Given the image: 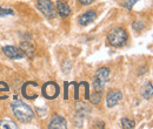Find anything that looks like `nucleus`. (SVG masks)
<instances>
[{
	"instance_id": "nucleus-1",
	"label": "nucleus",
	"mask_w": 153,
	"mask_h": 129,
	"mask_svg": "<svg viewBox=\"0 0 153 129\" xmlns=\"http://www.w3.org/2000/svg\"><path fill=\"white\" fill-rule=\"evenodd\" d=\"M11 107H12L13 114L16 115V117L19 120L20 122L27 123V122H30V121L33 120L34 113H33V111L27 105H25L24 102H21V101H14V102L11 103Z\"/></svg>"
},
{
	"instance_id": "nucleus-2",
	"label": "nucleus",
	"mask_w": 153,
	"mask_h": 129,
	"mask_svg": "<svg viewBox=\"0 0 153 129\" xmlns=\"http://www.w3.org/2000/svg\"><path fill=\"white\" fill-rule=\"evenodd\" d=\"M107 40L111 46L113 47H123L127 42V33L121 27H115L111 29V32L107 35Z\"/></svg>"
},
{
	"instance_id": "nucleus-3",
	"label": "nucleus",
	"mask_w": 153,
	"mask_h": 129,
	"mask_svg": "<svg viewBox=\"0 0 153 129\" xmlns=\"http://www.w3.org/2000/svg\"><path fill=\"white\" fill-rule=\"evenodd\" d=\"M110 69L107 67H102L100 68L98 72L96 73V76H94V81H93V87L97 92H101L106 85V82L108 81L110 79Z\"/></svg>"
},
{
	"instance_id": "nucleus-4",
	"label": "nucleus",
	"mask_w": 153,
	"mask_h": 129,
	"mask_svg": "<svg viewBox=\"0 0 153 129\" xmlns=\"http://www.w3.org/2000/svg\"><path fill=\"white\" fill-rule=\"evenodd\" d=\"M37 7L47 19L56 18V8L51 0H37Z\"/></svg>"
},
{
	"instance_id": "nucleus-5",
	"label": "nucleus",
	"mask_w": 153,
	"mask_h": 129,
	"mask_svg": "<svg viewBox=\"0 0 153 129\" xmlns=\"http://www.w3.org/2000/svg\"><path fill=\"white\" fill-rule=\"evenodd\" d=\"M59 92H60L59 91V86H58L56 82H52V81L46 82L44 85V87H42V95L46 99H48V100L56 99L58 95H59Z\"/></svg>"
},
{
	"instance_id": "nucleus-6",
	"label": "nucleus",
	"mask_w": 153,
	"mask_h": 129,
	"mask_svg": "<svg viewBox=\"0 0 153 129\" xmlns=\"http://www.w3.org/2000/svg\"><path fill=\"white\" fill-rule=\"evenodd\" d=\"M2 52H4V54L7 57H10L12 60H19V59H22L25 56L24 52L20 48L14 47V46H6V47H4Z\"/></svg>"
},
{
	"instance_id": "nucleus-7",
	"label": "nucleus",
	"mask_w": 153,
	"mask_h": 129,
	"mask_svg": "<svg viewBox=\"0 0 153 129\" xmlns=\"http://www.w3.org/2000/svg\"><path fill=\"white\" fill-rule=\"evenodd\" d=\"M48 128L50 129H66L67 128V122L66 120L60 116V115H54L51 121H50V125H48Z\"/></svg>"
},
{
	"instance_id": "nucleus-8",
	"label": "nucleus",
	"mask_w": 153,
	"mask_h": 129,
	"mask_svg": "<svg viewBox=\"0 0 153 129\" xmlns=\"http://www.w3.org/2000/svg\"><path fill=\"white\" fill-rule=\"evenodd\" d=\"M121 97H123V94H121L120 91H111V92L108 93V95H107V99H106L107 107L112 108V107L117 106L119 103V101L121 100Z\"/></svg>"
},
{
	"instance_id": "nucleus-9",
	"label": "nucleus",
	"mask_w": 153,
	"mask_h": 129,
	"mask_svg": "<svg viewBox=\"0 0 153 129\" xmlns=\"http://www.w3.org/2000/svg\"><path fill=\"white\" fill-rule=\"evenodd\" d=\"M96 19H97V13L94 11H87V12L84 13L81 17H79L78 22H79V25H81V26H87L88 24L93 22Z\"/></svg>"
},
{
	"instance_id": "nucleus-10",
	"label": "nucleus",
	"mask_w": 153,
	"mask_h": 129,
	"mask_svg": "<svg viewBox=\"0 0 153 129\" xmlns=\"http://www.w3.org/2000/svg\"><path fill=\"white\" fill-rule=\"evenodd\" d=\"M57 13L61 17V18H66V17L70 15V13H71V8H70V6H68L65 1L59 0V1L57 2Z\"/></svg>"
},
{
	"instance_id": "nucleus-11",
	"label": "nucleus",
	"mask_w": 153,
	"mask_h": 129,
	"mask_svg": "<svg viewBox=\"0 0 153 129\" xmlns=\"http://www.w3.org/2000/svg\"><path fill=\"white\" fill-rule=\"evenodd\" d=\"M21 51L24 52V54H27L30 57H32L33 54H34V47L31 43L26 42V41L21 43Z\"/></svg>"
},
{
	"instance_id": "nucleus-12",
	"label": "nucleus",
	"mask_w": 153,
	"mask_h": 129,
	"mask_svg": "<svg viewBox=\"0 0 153 129\" xmlns=\"http://www.w3.org/2000/svg\"><path fill=\"white\" fill-rule=\"evenodd\" d=\"M17 126L11 120H2L0 121V129H16Z\"/></svg>"
},
{
	"instance_id": "nucleus-13",
	"label": "nucleus",
	"mask_w": 153,
	"mask_h": 129,
	"mask_svg": "<svg viewBox=\"0 0 153 129\" xmlns=\"http://www.w3.org/2000/svg\"><path fill=\"white\" fill-rule=\"evenodd\" d=\"M152 93H153L152 82H149V83L144 87V89H143V96H144L145 99H151V97H152Z\"/></svg>"
},
{
	"instance_id": "nucleus-14",
	"label": "nucleus",
	"mask_w": 153,
	"mask_h": 129,
	"mask_svg": "<svg viewBox=\"0 0 153 129\" xmlns=\"http://www.w3.org/2000/svg\"><path fill=\"white\" fill-rule=\"evenodd\" d=\"M121 127L125 129H132L135 127V123L132 120H128L127 117H123L121 119Z\"/></svg>"
},
{
	"instance_id": "nucleus-15",
	"label": "nucleus",
	"mask_w": 153,
	"mask_h": 129,
	"mask_svg": "<svg viewBox=\"0 0 153 129\" xmlns=\"http://www.w3.org/2000/svg\"><path fill=\"white\" fill-rule=\"evenodd\" d=\"M10 91V87H8V85L6 83V82H2V81H0V100H5V99H7V96H5V95H2L1 93H5V94H7Z\"/></svg>"
},
{
	"instance_id": "nucleus-16",
	"label": "nucleus",
	"mask_w": 153,
	"mask_h": 129,
	"mask_svg": "<svg viewBox=\"0 0 153 129\" xmlns=\"http://www.w3.org/2000/svg\"><path fill=\"white\" fill-rule=\"evenodd\" d=\"M91 99V102L92 103H94V105H98V103H100V101H101V92H97L90 97Z\"/></svg>"
},
{
	"instance_id": "nucleus-17",
	"label": "nucleus",
	"mask_w": 153,
	"mask_h": 129,
	"mask_svg": "<svg viewBox=\"0 0 153 129\" xmlns=\"http://www.w3.org/2000/svg\"><path fill=\"white\" fill-rule=\"evenodd\" d=\"M6 15H14V11L11 8H0V17H6Z\"/></svg>"
},
{
	"instance_id": "nucleus-18",
	"label": "nucleus",
	"mask_w": 153,
	"mask_h": 129,
	"mask_svg": "<svg viewBox=\"0 0 153 129\" xmlns=\"http://www.w3.org/2000/svg\"><path fill=\"white\" fill-rule=\"evenodd\" d=\"M138 1L139 0H125L124 1V7H126L127 10H132V7H133Z\"/></svg>"
},
{
	"instance_id": "nucleus-19",
	"label": "nucleus",
	"mask_w": 153,
	"mask_h": 129,
	"mask_svg": "<svg viewBox=\"0 0 153 129\" xmlns=\"http://www.w3.org/2000/svg\"><path fill=\"white\" fill-rule=\"evenodd\" d=\"M132 27H133V29L138 31V32H140L141 29H144L145 25H144V22H141V21H134L133 25H132Z\"/></svg>"
},
{
	"instance_id": "nucleus-20",
	"label": "nucleus",
	"mask_w": 153,
	"mask_h": 129,
	"mask_svg": "<svg viewBox=\"0 0 153 129\" xmlns=\"http://www.w3.org/2000/svg\"><path fill=\"white\" fill-rule=\"evenodd\" d=\"M80 1V4H82V5H90V4H92L94 0H79Z\"/></svg>"
}]
</instances>
